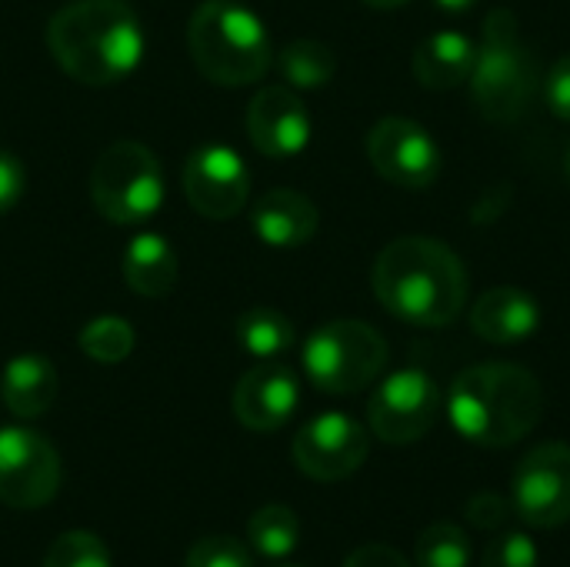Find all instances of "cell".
Masks as SVG:
<instances>
[{
    "instance_id": "obj_25",
    "label": "cell",
    "mask_w": 570,
    "mask_h": 567,
    "mask_svg": "<svg viewBox=\"0 0 570 567\" xmlns=\"http://www.w3.org/2000/svg\"><path fill=\"white\" fill-rule=\"evenodd\" d=\"M417 567H468L471 565V535L454 521H438L424 528L414 551Z\"/></svg>"
},
{
    "instance_id": "obj_21",
    "label": "cell",
    "mask_w": 570,
    "mask_h": 567,
    "mask_svg": "<svg viewBox=\"0 0 570 567\" xmlns=\"http://www.w3.org/2000/svg\"><path fill=\"white\" fill-rule=\"evenodd\" d=\"M237 341L247 354L261 361H274L294 348L297 331L287 314L274 307H250L237 317Z\"/></svg>"
},
{
    "instance_id": "obj_5",
    "label": "cell",
    "mask_w": 570,
    "mask_h": 567,
    "mask_svg": "<svg viewBox=\"0 0 570 567\" xmlns=\"http://www.w3.org/2000/svg\"><path fill=\"white\" fill-rule=\"evenodd\" d=\"M468 84L484 120L514 124L528 114L538 90V60L524 43L521 20L511 7L488 13Z\"/></svg>"
},
{
    "instance_id": "obj_26",
    "label": "cell",
    "mask_w": 570,
    "mask_h": 567,
    "mask_svg": "<svg viewBox=\"0 0 570 567\" xmlns=\"http://www.w3.org/2000/svg\"><path fill=\"white\" fill-rule=\"evenodd\" d=\"M43 567H110V555L94 535L67 531L50 545Z\"/></svg>"
},
{
    "instance_id": "obj_18",
    "label": "cell",
    "mask_w": 570,
    "mask_h": 567,
    "mask_svg": "<svg viewBox=\"0 0 570 567\" xmlns=\"http://www.w3.org/2000/svg\"><path fill=\"white\" fill-rule=\"evenodd\" d=\"M478 43L461 30H438L414 50V77L428 90H454L471 80Z\"/></svg>"
},
{
    "instance_id": "obj_3",
    "label": "cell",
    "mask_w": 570,
    "mask_h": 567,
    "mask_svg": "<svg viewBox=\"0 0 570 567\" xmlns=\"http://www.w3.org/2000/svg\"><path fill=\"white\" fill-rule=\"evenodd\" d=\"M448 418L478 448H511L544 418L541 381L511 361H488L461 371L448 391Z\"/></svg>"
},
{
    "instance_id": "obj_14",
    "label": "cell",
    "mask_w": 570,
    "mask_h": 567,
    "mask_svg": "<svg viewBox=\"0 0 570 567\" xmlns=\"http://www.w3.org/2000/svg\"><path fill=\"white\" fill-rule=\"evenodd\" d=\"M247 137L264 157H294L311 144V114L287 84L261 87L247 104Z\"/></svg>"
},
{
    "instance_id": "obj_35",
    "label": "cell",
    "mask_w": 570,
    "mask_h": 567,
    "mask_svg": "<svg viewBox=\"0 0 570 567\" xmlns=\"http://www.w3.org/2000/svg\"><path fill=\"white\" fill-rule=\"evenodd\" d=\"M564 177H568V187H570V147H568V154H564Z\"/></svg>"
},
{
    "instance_id": "obj_10",
    "label": "cell",
    "mask_w": 570,
    "mask_h": 567,
    "mask_svg": "<svg viewBox=\"0 0 570 567\" xmlns=\"http://www.w3.org/2000/svg\"><path fill=\"white\" fill-rule=\"evenodd\" d=\"M60 491L57 448L30 428L0 431V505L33 511Z\"/></svg>"
},
{
    "instance_id": "obj_13",
    "label": "cell",
    "mask_w": 570,
    "mask_h": 567,
    "mask_svg": "<svg viewBox=\"0 0 570 567\" xmlns=\"http://www.w3.org/2000/svg\"><path fill=\"white\" fill-rule=\"evenodd\" d=\"M371 454V438L361 421L351 414L331 411L314 421H307L297 438H294V465L311 478V481H344Z\"/></svg>"
},
{
    "instance_id": "obj_29",
    "label": "cell",
    "mask_w": 570,
    "mask_h": 567,
    "mask_svg": "<svg viewBox=\"0 0 570 567\" xmlns=\"http://www.w3.org/2000/svg\"><path fill=\"white\" fill-rule=\"evenodd\" d=\"M464 515H468V521H471L474 528H481V531H498V528H504V521H508V515H511V505H508L498 491H481V495H474V498L464 505Z\"/></svg>"
},
{
    "instance_id": "obj_23",
    "label": "cell",
    "mask_w": 570,
    "mask_h": 567,
    "mask_svg": "<svg viewBox=\"0 0 570 567\" xmlns=\"http://www.w3.org/2000/svg\"><path fill=\"white\" fill-rule=\"evenodd\" d=\"M250 548L264 558H287L301 541V521L284 505H267L247 521Z\"/></svg>"
},
{
    "instance_id": "obj_1",
    "label": "cell",
    "mask_w": 570,
    "mask_h": 567,
    "mask_svg": "<svg viewBox=\"0 0 570 567\" xmlns=\"http://www.w3.org/2000/svg\"><path fill=\"white\" fill-rule=\"evenodd\" d=\"M371 287L391 317L414 328H448L461 317L471 281L444 241L407 234L377 254Z\"/></svg>"
},
{
    "instance_id": "obj_16",
    "label": "cell",
    "mask_w": 570,
    "mask_h": 567,
    "mask_svg": "<svg viewBox=\"0 0 570 567\" xmlns=\"http://www.w3.org/2000/svg\"><path fill=\"white\" fill-rule=\"evenodd\" d=\"M544 311L531 291L491 287L471 304V331L488 344H521L538 334Z\"/></svg>"
},
{
    "instance_id": "obj_33",
    "label": "cell",
    "mask_w": 570,
    "mask_h": 567,
    "mask_svg": "<svg viewBox=\"0 0 570 567\" xmlns=\"http://www.w3.org/2000/svg\"><path fill=\"white\" fill-rule=\"evenodd\" d=\"M478 0H434V7L438 10H448V13H464V10H471Z\"/></svg>"
},
{
    "instance_id": "obj_2",
    "label": "cell",
    "mask_w": 570,
    "mask_h": 567,
    "mask_svg": "<svg viewBox=\"0 0 570 567\" xmlns=\"http://www.w3.org/2000/svg\"><path fill=\"white\" fill-rule=\"evenodd\" d=\"M47 50L77 84L114 87L144 57L140 17L124 0H70L47 23Z\"/></svg>"
},
{
    "instance_id": "obj_9",
    "label": "cell",
    "mask_w": 570,
    "mask_h": 567,
    "mask_svg": "<svg viewBox=\"0 0 570 567\" xmlns=\"http://www.w3.org/2000/svg\"><path fill=\"white\" fill-rule=\"evenodd\" d=\"M511 508L531 528L551 531L570 521V444L548 441L518 461Z\"/></svg>"
},
{
    "instance_id": "obj_27",
    "label": "cell",
    "mask_w": 570,
    "mask_h": 567,
    "mask_svg": "<svg viewBox=\"0 0 570 567\" xmlns=\"http://www.w3.org/2000/svg\"><path fill=\"white\" fill-rule=\"evenodd\" d=\"M538 545L531 541V535L524 531H501L488 551H484V561L481 567H538Z\"/></svg>"
},
{
    "instance_id": "obj_32",
    "label": "cell",
    "mask_w": 570,
    "mask_h": 567,
    "mask_svg": "<svg viewBox=\"0 0 570 567\" xmlns=\"http://www.w3.org/2000/svg\"><path fill=\"white\" fill-rule=\"evenodd\" d=\"M344 567H414L397 548L391 545H361L347 555Z\"/></svg>"
},
{
    "instance_id": "obj_31",
    "label": "cell",
    "mask_w": 570,
    "mask_h": 567,
    "mask_svg": "<svg viewBox=\"0 0 570 567\" xmlns=\"http://www.w3.org/2000/svg\"><path fill=\"white\" fill-rule=\"evenodd\" d=\"M23 190H27V170H23V164L13 154L0 150V214H7L23 197Z\"/></svg>"
},
{
    "instance_id": "obj_34",
    "label": "cell",
    "mask_w": 570,
    "mask_h": 567,
    "mask_svg": "<svg viewBox=\"0 0 570 567\" xmlns=\"http://www.w3.org/2000/svg\"><path fill=\"white\" fill-rule=\"evenodd\" d=\"M367 7H374V10H397V7H404L407 0H364Z\"/></svg>"
},
{
    "instance_id": "obj_30",
    "label": "cell",
    "mask_w": 570,
    "mask_h": 567,
    "mask_svg": "<svg viewBox=\"0 0 570 567\" xmlns=\"http://www.w3.org/2000/svg\"><path fill=\"white\" fill-rule=\"evenodd\" d=\"M544 104L558 120L570 124V53L551 63L548 80H544Z\"/></svg>"
},
{
    "instance_id": "obj_22",
    "label": "cell",
    "mask_w": 570,
    "mask_h": 567,
    "mask_svg": "<svg viewBox=\"0 0 570 567\" xmlns=\"http://www.w3.org/2000/svg\"><path fill=\"white\" fill-rule=\"evenodd\" d=\"M281 74L284 84L294 90H321L334 80L337 74V57L327 43L321 40H294L281 50Z\"/></svg>"
},
{
    "instance_id": "obj_24",
    "label": "cell",
    "mask_w": 570,
    "mask_h": 567,
    "mask_svg": "<svg viewBox=\"0 0 570 567\" xmlns=\"http://www.w3.org/2000/svg\"><path fill=\"white\" fill-rule=\"evenodd\" d=\"M80 351L97 361V364H120L134 354V344H137V334L134 328L117 317V314H104V317H94L80 338H77Z\"/></svg>"
},
{
    "instance_id": "obj_19",
    "label": "cell",
    "mask_w": 570,
    "mask_h": 567,
    "mask_svg": "<svg viewBox=\"0 0 570 567\" xmlns=\"http://www.w3.org/2000/svg\"><path fill=\"white\" fill-rule=\"evenodd\" d=\"M0 394L10 414L40 418L57 401V368L40 354H17L0 378Z\"/></svg>"
},
{
    "instance_id": "obj_6",
    "label": "cell",
    "mask_w": 570,
    "mask_h": 567,
    "mask_svg": "<svg viewBox=\"0 0 570 567\" xmlns=\"http://www.w3.org/2000/svg\"><path fill=\"white\" fill-rule=\"evenodd\" d=\"M90 197L97 214L110 224H147L164 204L160 160L137 140H114L90 170Z\"/></svg>"
},
{
    "instance_id": "obj_20",
    "label": "cell",
    "mask_w": 570,
    "mask_h": 567,
    "mask_svg": "<svg viewBox=\"0 0 570 567\" xmlns=\"http://www.w3.org/2000/svg\"><path fill=\"white\" fill-rule=\"evenodd\" d=\"M177 254L160 234H137L124 251V281L140 297H167L177 284Z\"/></svg>"
},
{
    "instance_id": "obj_12",
    "label": "cell",
    "mask_w": 570,
    "mask_h": 567,
    "mask_svg": "<svg viewBox=\"0 0 570 567\" xmlns=\"http://www.w3.org/2000/svg\"><path fill=\"white\" fill-rule=\"evenodd\" d=\"M180 184H184L187 204L207 221L237 217L250 197L247 164L227 144H200L197 150H190Z\"/></svg>"
},
{
    "instance_id": "obj_4",
    "label": "cell",
    "mask_w": 570,
    "mask_h": 567,
    "mask_svg": "<svg viewBox=\"0 0 570 567\" xmlns=\"http://www.w3.org/2000/svg\"><path fill=\"white\" fill-rule=\"evenodd\" d=\"M187 47L197 70L220 87L257 84L274 63L264 20L240 0H204L190 13Z\"/></svg>"
},
{
    "instance_id": "obj_17",
    "label": "cell",
    "mask_w": 570,
    "mask_h": 567,
    "mask_svg": "<svg viewBox=\"0 0 570 567\" xmlns=\"http://www.w3.org/2000/svg\"><path fill=\"white\" fill-rule=\"evenodd\" d=\"M250 224H254V234H257L267 247L294 251V247H304V244L317 234L321 214H317L314 201L304 197L301 190L274 187V190H267V194L254 204Z\"/></svg>"
},
{
    "instance_id": "obj_8",
    "label": "cell",
    "mask_w": 570,
    "mask_h": 567,
    "mask_svg": "<svg viewBox=\"0 0 570 567\" xmlns=\"http://www.w3.org/2000/svg\"><path fill=\"white\" fill-rule=\"evenodd\" d=\"M441 414V388L438 381L421 371H394L377 384L367 404L371 431L387 444H414L421 441Z\"/></svg>"
},
{
    "instance_id": "obj_7",
    "label": "cell",
    "mask_w": 570,
    "mask_h": 567,
    "mask_svg": "<svg viewBox=\"0 0 570 567\" xmlns=\"http://www.w3.org/2000/svg\"><path fill=\"white\" fill-rule=\"evenodd\" d=\"M387 368L384 334L354 317L321 324L304 344V371L324 394H357Z\"/></svg>"
},
{
    "instance_id": "obj_28",
    "label": "cell",
    "mask_w": 570,
    "mask_h": 567,
    "mask_svg": "<svg viewBox=\"0 0 570 567\" xmlns=\"http://www.w3.org/2000/svg\"><path fill=\"white\" fill-rule=\"evenodd\" d=\"M184 567H254L250 555L240 541L214 535V538H200L190 551Z\"/></svg>"
},
{
    "instance_id": "obj_11",
    "label": "cell",
    "mask_w": 570,
    "mask_h": 567,
    "mask_svg": "<svg viewBox=\"0 0 570 567\" xmlns=\"http://www.w3.org/2000/svg\"><path fill=\"white\" fill-rule=\"evenodd\" d=\"M371 167L394 187L424 190L441 177V147L411 117H384L367 134Z\"/></svg>"
},
{
    "instance_id": "obj_15",
    "label": "cell",
    "mask_w": 570,
    "mask_h": 567,
    "mask_svg": "<svg viewBox=\"0 0 570 567\" xmlns=\"http://www.w3.org/2000/svg\"><path fill=\"white\" fill-rule=\"evenodd\" d=\"M301 404L297 374L284 364H257L234 388V418L247 431H277L284 428Z\"/></svg>"
}]
</instances>
